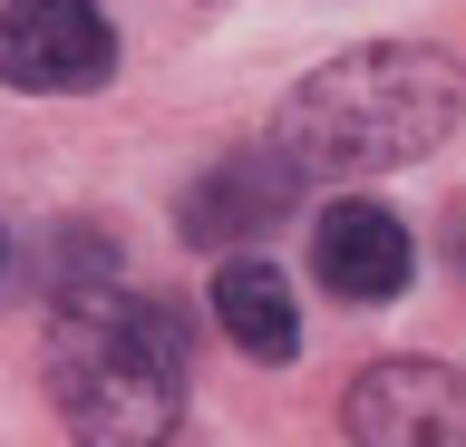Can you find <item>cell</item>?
<instances>
[{
	"mask_svg": "<svg viewBox=\"0 0 466 447\" xmlns=\"http://www.w3.org/2000/svg\"><path fill=\"white\" fill-rule=\"evenodd\" d=\"M457 107H466V68L447 49H428V39H370V49L320 59L272 107L262 147L282 156L301 185L389 176V166H418L428 147H447Z\"/></svg>",
	"mask_w": 466,
	"mask_h": 447,
	"instance_id": "obj_1",
	"label": "cell"
},
{
	"mask_svg": "<svg viewBox=\"0 0 466 447\" xmlns=\"http://www.w3.org/2000/svg\"><path fill=\"white\" fill-rule=\"evenodd\" d=\"M49 399L78 447H166L185 418V321L116 282L49 301Z\"/></svg>",
	"mask_w": 466,
	"mask_h": 447,
	"instance_id": "obj_2",
	"label": "cell"
},
{
	"mask_svg": "<svg viewBox=\"0 0 466 447\" xmlns=\"http://www.w3.org/2000/svg\"><path fill=\"white\" fill-rule=\"evenodd\" d=\"M116 78V30L97 0H10L0 10V88L87 97Z\"/></svg>",
	"mask_w": 466,
	"mask_h": 447,
	"instance_id": "obj_3",
	"label": "cell"
},
{
	"mask_svg": "<svg viewBox=\"0 0 466 447\" xmlns=\"http://www.w3.org/2000/svg\"><path fill=\"white\" fill-rule=\"evenodd\" d=\"M350 447H466V370L447 360H379L340 399Z\"/></svg>",
	"mask_w": 466,
	"mask_h": 447,
	"instance_id": "obj_4",
	"label": "cell"
},
{
	"mask_svg": "<svg viewBox=\"0 0 466 447\" xmlns=\"http://www.w3.org/2000/svg\"><path fill=\"white\" fill-rule=\"evenodd\" d=\"M311 272L340 301H399L408 272H418V243H408V224L389 205H370V195H330V205L311 214Z\"/></svg>",
	"mask_w": 466,
	"mask_h": 447,
	"instance_id": "obj_5",
	"label": "cell"
},
{
	"mask_svg": "<svg viewBox=\"0 0 466 447\" xmlns=\"http://www.w3.org/2000/svg\"><path fill=\"white\" fill-rule=\"evenodd\" d=\"M291 205H301V176H291L272 147H243V156H224V166H204L175 214H185L195 243H253V234H272Z\"/></svg>",
	"mask_w": 466,
	"mask_h": 447,
	"instance_id": "obj_6",
	"label": "cell"
},
{
	"mask_svg": "<svg viewBox=\"0 0 466 447\" xmlns=\"http://www.w3.org/2000/svg\"><path fill=\"white\" fill-rule=\"evenodd\" d=\"M214 321H224V340L243 360H262V370H282L291 350H301V301H291V282L262 253H233L224 272H214Z\"/></svg>",
	"mask_w": 466,
	"mask_h": 447,
	"instance_id": "obj_7",
	"label": "cell"
},
{
	"mask_svg": "<svg viewBox=\"0 0 466 447\" xmlns=\"http://www.w3.org/2000/svg\"><path fill=\"white\" fill-rule=\"evenodd\" d=\"M457 263H466V224H457Z\"/></svg>",
	"mask_w": 466,
	"mask_h": 447,
	"instance_id": "obj_8",
	"label": "cell"
}]
</instances>
